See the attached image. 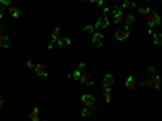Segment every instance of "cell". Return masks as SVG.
<instances>
[{
  "label": "cell",
  "instance_id": "obj_21",
  "mask_svg": "<svg viewBox=\"0 0 162 121\" xmlns=\"http://www.w3.org/2000/svg\"><path fill=\"white\" fill-rule=\"evenodd\" d=\"M154 44H156V45H162V34L160 32L154 34Z\"/></svg>",
  "mask_w": 162,
  "mask_h": 121
},
{
  "label": "cell",
  "instance_id": "obj_12",
  "mask_svg": "<svg viewBox=\"0 0 162 121\" xmlns=\"http://www.w3.org/2000/svg\"><path fill=\"white\" fill-rule=\"evenodd\" d=\"M120 10H123V8H133V6H136V3L135 2H131V0H120V5H117Z\"/></svg>",
  "mask_w": 162,
  "mask_h": 121
},
{
  "label": "cell",
  "instance_id": "obj_26",
  "mask_svg": "<svg viewBox=\"0 0 162 121\" xmlns=\"http://www.w3.org/2000/svg\"><path fill=\"white\" fill-rule=\"evenodd\" d=\"M26 66H28V68H33V69H34V68H36V63H34L33 60H28V61H26Z\"/></svg>",
  "mask_w": 162,
  "mask_h": 121
},
{
  "label": "cell",
  "instance_id": "obj_4",
  "mask_svg": "<svg viewBox=\"0 0 162 121\" xmlns=\"http://www.w3.org/2000/svg\"><path fill=\"white\" fill-rule=\"evenodd\" d=\"M114 19H115V23L120 26L122 23H125V16L122 15V10L118 8V6H115L114 8Z\"/></svg>",
  "mask_w": 162,
  "mask_h": 121
},
{
  "label": "cell",
  "instance_id": "obj_18",
  "mask_svg": "<svg viewBox=\"0 0 162 121\" xmlns=\"http://www.w3.org/2000/svg\"><path fill=\"white\" fill-rule=\"evenodd\" d=\"M60 39H62V35H60V27H55V31L52 32V40L59 42Z\"/></svg>",
  "mask_w": 162,
  "mask_h": 121
},
{
  "label": "cell",
  "instance_id": "obj_8",
  "mask_svg": "<svg viewBox=\"0 0 162 121\" xmlns=\"http://www.w3.org/2000/svg\"><path fill=\"white\" fill-rule=\"evenodd\" d=\"M102 42H104V34H102L101 31H96V32L93 34V44H96L97 47H101Z\"/></svg>",
  "mask_w": 162,
  "mask_h": 121
},
{
  "label": "cell",
  "instance_id": "obj_1",
  "mask_svg": "<svg viewBox=\"0 0 162 121\" xmlns=\"http://www.w3.org/2000/svg\"><path fill=\"white\" fill-rule=\"evenodd\" d=\"M160 21H162V18L159 16V13H156V11H151L149 15L146 16V23L149 24V27H152V26H157V24H160Z\"/></svg>",
  "mask_w": 162,
  "mask_h": 121
},
{
  "label": "cell",
  "instance_id": "obj_35",
  "mask_svg": "<svg viewBox=\"0 0 162 121\" xmlns=\"http://www.w3.org/2000/svg\"><path fill=\"white\" fill-rule=\"evenodd\" d=\"M114 2H120V0H114Z\"/></svg>",
  "mask_w": 162,
  "mask_h": 121
},
{
  "label": "cell",
  "instance_id": "obj_32",
  "mask_svg": "<svg viewBox=\"0 0 162 121\" xmlns=\"http://www.w3.org/2000/svg\"><path fill=\"white\" fill-rule=\"evenodd\" d=\"M2 16H3V5L0 3V18H2Z\"/></svg>",
  "mask_w": 162,
  "mask_h": 121
},
{
  "label": "cell",
  "instance_id": "obj_24",
  "mask_svg": "<svg viewBox=\"0 0 162 121\" xmlns=\"http://www.w3.org/2000/svg\"><path fill=\"white\" fill-rule=\"evenodd\" d=\"M86 69H88V66H86V63H80V73L81 74H86Z\"/></svg>",
  "mask_w": 162,
  "mask_h": 121
},
{
  "label": "cell",
  "instance_id": "obj_19",
  "mask_svg": "<svg viewBox=\"0 0 162 121\" xmlns=\"http://www.w3.org/2000/svg\"><path fill=\"white\" fill-rule=\"evenodd\" d=\"M68 77H70L72 81H78L80 77H81V73H80V71H72V73L68 74Z\"/></svg>",
  "mask_w": 162,
  "mask_h": 121
},
{
  "label": "cell",
  "instance_id": "obj_20",
  "mask_svg": "<svg viewBox=\"0 0 162 121\" xmlns=\"http://www.w3.org/2000/svg\"><path fill=\"white\" fill-rule=\"evenodd\" d=\"M8 13H10V16H11V18H18V16L21 15V11H20L18 8H15V6H11V8L8 10Z\"/></svg>",
  "mask_w": 162,
  "mask_h": 121
},
{
  "label": "cell",
  "instance_id": "obj_11",
  "mask_svg": "<svg viewBox=\"0 0 162 121\" xmlns=\"http://www.w3.org/2000/svg\"><path fill=\"white\" fill-rule=\"evenodd\" d=\"M81 82L84 84V86L86 87H91V86H94V79L93 77H91L88 73L86 74H81Z\"/></svg>",
  "mask_w": 162,
  "mask_h": 121
},
{
  "label": "cell",
  "instance_id": "obj_34",
  "mask_svg": "<svg viewBox=\"0 0 162 121\" xmlns=\"http://www.w3.org/2000/svg\"><path fill=\"white\" fill-rule=\"evenodd\" d=\"M78 2H83V3H86V2H91V0H78Z\"/></svg>",
  "mask_w": 162,
  "mask_h": 121
},
{
  "label": "cell",
  "instance_id": "obj_3",
  "mask_svg": "<svg viewBox=\"0 0 162 121\" xmlns=\"http://www.w3.org/2000/svg\"><path fill=\"white\" fill-rule=\"evenodd\" d=\"M147 82H149V86H151L152 89H159V87H160V77H159V74H152V76H149Z\"/></svg>",
  "mask_w": 162,
  "mask_h": 121
},
{
  "label": "cell",
  "instance_id": "obj_30",
  "mask_svg": "<svg viewBox=\"0 0 162 121\" xmlns=\"http://www.w3.org/2000/svg\"><path fill=\"white\" fill-rule=\"evenodd\" d=\"M147 71H149V76L156 74V68H154V66H149V68H147Z\"/></svg>",
  "mask_w": 162,
  "mask_h": 121
},
{
  "label": "cell",
  "instance_id": "obj_6",
  "mask_svg": "<svg viewBox=\"0 0 162 121\" xmlns=\"http://www.w3.org/2000/svg\"><path fill=\"white\" fill-rule=\"evenodd\" d=\"M34 71H36V74H37V76H41V77H47V76H49V73H47V66H46V65H42V63L36 65Z\"/></svg>",
  "mask_w": 162,
  "mask_h": 121
},
{
  "label": "cell",
  "instance_id": "obj_25",
  "mask_svg": "<svg viewBox=\"0 0 162 121\" xmlns=\"http://www.w3.org/2000/svg\"><path fill=\"white\" fill-rule=\"evenodd\" d=\"M81 116H83V118H88V116H91V111L86 108V106H84V108L81 110Z\"/></svg>",
  "mask_w": 162,
  "mask_h": 121
},
{
  "label": "cell",
  "instance_id": "obj_10",
  "mask_svg": "<svg viewBox=\"0 0 162 121\" xmlns=\"http://www.w3.org/2000/svg\"><path fill=\"white\" fill-rule=\"evenodd\" d=\"M126 87H128V90H131V92L138 90V82L133 79V76H130L128 79H126Z\"/></svg>",
  "mask_w": 162,
  "mask_h": 121
},
{
  "label": "cell",
  "instance_id": "obj_23",
  "mask_svg": "<svg viewBox=\"0 0 162 121\" xmlns=\"http://www.w3.org/2000/svg\"><path fill=\"white\" fill-rule=\"evenodd\" d=\"M149 13H151V8H147V6H146V8H139V15H143V16H147V15H149Z\"/></svg>",
  "mask_w": 162,
  "mask_h": 121
},
{
  "label": "cell",
  "instance_id": "obj_14",
  "mask_svg": "<svg viewBox=\"0 0 162 121\" xmlns=\"http://www.w3.org/2000/svg\"><path fill=\"white\" fill-rule=\"evenodd\" d=\"M8 45H10V39H8V35H5V34H0V47L7 48Z\"/></svg>",
  "mask_w": 162,
  "mask_h": 121
},
{
  "label": "cell",
  "instance_id": "obj_28",
  "mask_svg": "<svg viewBox=\"0 0 162 121\" xmlns=\"http://www.w3.org/2000/svg\"><path fill=\"white\" fill-rule=\"evenodd\" d=\"M88 110L91 111V115H93V113H96V111H97V108H96V105H91V106H88Z\"/></svg>",
  "mask_w": 162,
  "mask_h": 121
},
{
  "label": "cell",
  "instance_id": "obj_2",
  "mask_svg": "<svg viewBox=\"0 0 162 121\" xmlns=\"http://www.w3.org/2000/svg\"><path fill=\"white\" fill-rule=\"evenodd\" d=\"M128 35H130V27H126V26H120L115 31L117 40H125V39H128Z\"/></svg>",
  "mask_w": 162,
  "mask_h": 121
},
{
  "label": "cell",
  "instance_id": "obj_29",
  "mask_svg": "<svg viewBox=\"0 0 162 121\" xmlns=\"http://www.w3.org/2000/svg\"><path fill=\"white\" fill-rule=\"evenodd\" d=\"M55 47V40H49L47 42V48H54Z\"/></svg>",
  "mask_w": 162,
  "mask_h": 121
},
{
  "label": "cell",
  "instance_id": "obj_31",
  "mask_svg": "<svg viewBox=\"0 0 162 121\" xmlns=\"http://www.w3.org/2000/svg\"><path fill=\"white\" fill-rule=\"evenodd\" d=\"M91 2H93V3H96V5H99V6H102V0H91Z\"/></svg>",
  "mask_w": 162,
  "mask_h": 121
},
{
  "label": "cell",
  "instance_id": "obj_13",
  "mask_svg": "<svg viewBox=\"0 0 162 121\" xmlns=\"http://www.w3.org/2000/svg\"><path fill=\"white\" fill-rule=\"evenodd\" d=\"M57 44H59L60 48H68L70 45H72V40H70L68 37H62V39L57 42Z\"/></svg>",
  "mask_w": 162,
  "mask_h": 121
},
{
  "label": "cell",
  "instance_id": "obj_17",
  "mask_svg": "<svg viewBox=\"0 0 162 121\" xmlns=\"http://www.w3.org/2000/svg\"><path fill=\"white\" fill-rule=\"evenodd\" d=\"M104 100L107 103L112 102V90L110 89H104Z\"/></svg>",
  "mask_w": 162,
  "mask_h": 121
},
{
  "label": "cell",
  "instance_id": "obj_15",
  "mask_svg": "<svg viewBox=\"0 0 162 121\" xmlns=\"http://www.w3.org/2000/svg\"><path fill=\"white\" fill-rule=\"evenodd\" d=\"M29 119H31V121H37V119H39V108H37V106L29 111Z\"/></svg>",
  "mask_w": 162,
  "mask_h": 121
},
{
  "label": "cell",
  "instance_id": "obj_16",
  "mask_svg": "<svg viewBox=\"0 0 162 121\" xmlns=\"http://www.w3.org/2000/svg\"><path fill=\"white\" fill-rule=\"evenodd\" d=\"M133 23H135V16H133L131 13H130V15L125 16V26L130 27V26H133Z\"/></svg>",
  "mask_w": 162,
  "mask_h": 121
},
{
  "label": "cell",
  "instance_id": "obj_9",
  "mask_svg": "<svg viewBox=\"0 0 162 121\" xmlns=\"http://www.w3.org/2000/svg\"><path fill=\"white\" fill-rule=\"evenodd\" d=\"M81 103L88 108V106L94 105V97H93V95H89V94H84V95H81Z\"/></svg>",
  "mask_w": 162,
  "mask_h": 121
},
{
  "label": "cell",
  "instance_id": "obj_33",
  "mask_svg": "<svg viewBox=\"0 0 162 121\" xmlns=\"http://www.w3.org/2000/svg\"><path fill=\"white\" fill-rule=\"evenodd\" d=\"M2 110H3V98L0 97V111H2Z\"/></svg>",
  "mask_w": 162,
  "mask_h": 121
},
{
  "label": "cell",
  "instance_id": "obj_7",
  "mask_svg": "<svg viewBox=\"0 0 162 121\" xmlns=\"http://www.w3.org/2000/svg\"><path fill=\"white\" fill-rule=\"evenodd\" d=\"M102 84H104V89H110L112 90V87H114V76H112V74H105Z\"/></svg>",
  "mask_w": 162,
  "mask_h": 121
},
{
  "label": "cell",
  "instance_id": "obj_27",
  "mask_svg": "<svg viewBox=\"0 0 162 121\" xmlns=\"http://www.w3.org/2000/svg\"><path fill=\"white\" fill-rule=\"evenodd\" d=\"M0 3H2L3 6H8V8H11V0H2Z\"/></svg>",
  "mask_w": 162,
  "mask_h": 121
},
{
  "label": "cell",
  "instance_id": "obj_5",
  "mask_svg": "<svg viewBox=\"0 0 162 121\" xmlns=\"http://www.w3.org/2000/svg\"><path fill=\"white\" fill-rule=\"evenodd\" d=\"M109 24H110V21H109V16L102 15L99 19H97V23H96V27H99V29H105V27H109Z\"/></svg>",
  "mask_w": 162,
  "mask_h": 121
},
{
  "label": "cell",
  "instance_id": "obj_22",
  "mask_svg": "<svg viewBox=\"0 0 162 121\" xmlns=\"http://www.w3.org/2000/svg\"><path fill=\"white\" fill-rule=\"evenodd\" d=\"M84 32H86V34H91V35H93L96 31H94V27L93 26H91V24H88V26H84Z\"/></svg>",
  "mask_w": 162,
  "mask_h": 121
}]
</instances>
